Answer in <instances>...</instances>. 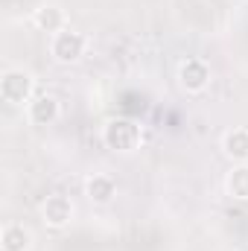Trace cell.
Here are the masks:
<instances>
[{
  "instance_id": "9c48e42d",
  "label": "cell",
  "mask_w": 248,
  "mask_h": 251,
  "mask_svg": "<svg viewBox=\"0 0 248 251\" xmlns=\"http://www.w3.org/2000/svg\"><path fill=\"white\" fill-rule=\"evenodd\" d=\"M32 26H35L38 32L56 35V32L67 29V15H64L62 6H56V3H41V6L32 12Z\"/></svg>"
},
{
  "instance_id": "8992f818",
  "label": "cell",
  "mask_w": 248,
  "mask_h": 251,
  "mask_svg": "<svg viewBox=\"0 0 248 251\" xmlns=\"http://www.w3.org/2000/svg\"><path fill=\"white\" fill-rule=\"evenodd\" d=\"M24 111H26L29 126H38V128L53 126L62 117V105H59V100H56L53 94H35V100H32Z\"/></svg>"
},
{
  "instance_id": "8fae6325",
  "label": "cell",
  "mask_w": 248,
  "mask_h": 251,
  "mask_svg": "<svg viewBox=\"0 0 248 251\" xmlns=\"http://www.w3.org/2000/svg\"><path fill=\"white\" fill-rule=\"evenodd\" d=\"M225 196L234 199V201H248V164H234L228 173H225Z\"/></svg>"
},
{
  "instance_id": "7a4b0ae2",
  "label": "cell",
  "mask_w": 248,
  "mask_h": 251,
  "mask_svg": "<svg viewBox=\"0 0 248 251\" xmlns=\"http://www.w3.org/2000/svg\"><path fill=\"white\" fill-rule=\"evenodd\" d=\"M35 76L24 67H9L0 76V100L18 108H26L35 100Z\"/></svg>"
},
{
  "instance_id": "30bf717a",
  "label": "cell",
  "mask_w": 248,
  "mask_h": 251,
  "mask_svg": "<svg viewBox=\"0 0 248 251\" xmlns=\"http://www.w3.org/2000/svg\"><path fill=\"white\" fill-rule=\"evenodd\" d=\"M32 231L24 222H6L0 231V249L3 251H29L32 249Z\"/></svg>"
},
{
  "instance_id": "6da1fadb",
  "label": "cell",
  "mask_w": 248,
  "mask_h": 251,
  "mask_svg": "<svg viewBox=\"0 0 248 251\" xmlns=\"http://www.w3.org/2000/svg\"><path fill=\"white\" fill-rule=\"evenodd\" d=\"M102 143L114 155H131L143 146V126L128 117H111L102 126Z\"/></svg>"
},
{
  "instance_id": "52a82bcc",
  "label": "cell",
  "mask_w": 248,
  "mask_h": 251,
  "mask_svg": "<svg viewBox=\"0 0 248 251\" xmlns=\"http://www.w3.org/2000/svg\"><path fill=\"white\" fill-rule=\"evenodd\" d=\"M85 196H88L91 204L105 207V204H111L114 196H117V181H114L108 173H91V176L85 178Z\"/></svg>"
},
{
  "instance_id": "5b68a950",
  "label": "cell",
  "mask_w": 248,
  "mask_h": 251,
  "mask_svg": "<svg viewBox=\"0 0 248 251\" xmlns=\"http://www.w3.org/2000/svg\"><path fill=\"white\" fill-rule=\"evenodd\" d=\"M73 213H76L73 201L67 196H62V193H53V196H47L41 201V219H44L47 228H56V231L67 228L73 222Z\"/></svg>"
},
{
  "instance_id": "277c9868",
  "label": "cell",
  "mask_w": 248,
  "mask_h": 251,
  "mask_svg": "<svg viewBox=\"0 0 248 251\" xmlns=\"http://www.w3.org/2000/svg\"><path fill=\"white\" fill-rule=\"evenodd\" d=\"M213 70L204 59H184L178 64V85L187 94H204L210 88Z\"/></svg>"
},
{
  "instance_id": "3957f363",
  "label": "cell",
  "mask_w": 248,
  "mask_h": 251,
  "mask_svg": "<svg viewBox=\"0 0 248 251\" xmlns=\"http://www.w3.org/2000/svg\"><path fill=\"white\" fill-rule=\"evenodd\" d=\"M85 53H88V38L82 35V32H76V29H62V32H56V35H50V56H53V62L59 64H79L85 59Z\"/></svg>"
},
{
  "instance_id": "ba28073f",
  "label": "cell",
  "mask_w": 248,
  "mask_h": 251,
  "mask_svg": "<svg viewBox=\"0 0 248 251\" xmlns=\"http://www.w3.org/2000/svg\"><path fill=\"white\" fill-rule=\"evenodd\" d=\"M219 149L231 164H248V126L228 128L219 140Z\"/></svg>"
}]
</instances>
